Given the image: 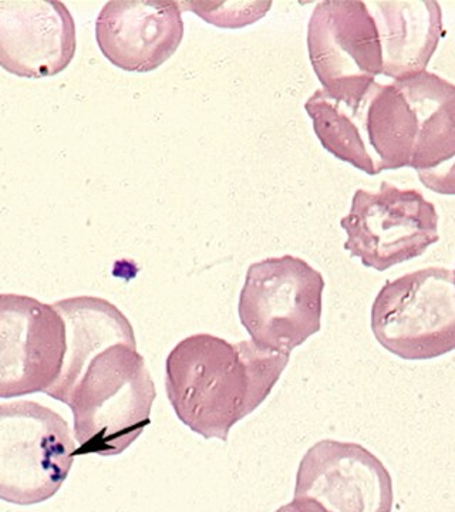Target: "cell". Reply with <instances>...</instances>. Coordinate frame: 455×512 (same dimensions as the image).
Listing matches in <instances>:
<instances>
[{
    "instance_id": "1",
    "label": "cell",
    "mask_w": 455,
    "mask_h": 512,
    "mask_svg": "<svg viewBox=\"0 0 455 512\" xmlns=\"http://www.w3.org/2000/svg\"><path fill=\"white\" fill-rule=\"evenodd\" d=\"M53 306L66 323L67 350L46 394L72 409L76 456H119L150 426L157 397L133 325L116 305L96 296Z\"/></svg>"
},
{
    "instance_id": "2",
    "label": "cell",
    "mask_w": 455,
    "mask_h": 512,
    "mask_svg": "<svg viewBox=\"0 0 455 512\" xmlns=\"http://www.w3.org/2000/svg\"><path fill=\"white\" fill-rule=\"evenodd\" d=\"M291 356L258 348L252 340L198 333L167 357L165 390L182 424L204 439L227 441L229 431L268 399Z\"/></svg>"
},
{
    "instance_id": "3",
    "label": "cell",
    "mask_w": 455,
    "mask_h": 512,
    "mask_svg": "<svg viewBox=\"0 0 455 512\" xmlns=\"http://www.w3.org/2000/svg\"><path fill=\"white\" fill-rule=\"evenodd\" d=\"M325 279L305 259L285 255L246 271L238 315L258 348L291 356L322 328Z\"/></svg>"
},
{
    "instance_id": "4",
    "label": "cell",
    "mask_w": 455,
    "mask_h": 512,
    "mask_svg": "<svg viewBox=\"0 0 455 512\" xmlns=\"http://www.w3.org/2000/svg\"><path fill=\"white\" fill-rule=\"evenodd\" d=\"M76 451L69 424L55 410L29 400L0 404V500L33 505L55 497Z\"/></svg>"
},
{
    "instance_id": "5",
    "label": "cell",
    "mask_w": 455,
    "mask_h": 512,
    "mask_svg": "<svg viewBox=\"0 0 455 512\" xmlns=\"http://www.w3.org/2000/svg\"><path fill=\"white\" fill-rule=\"evenodd\" d=\"M374 338L404 360H430L455 350V275L438 266L400 276L377 293Z\"/></svg>"
},
{
    "instance_id": "6",
    "label": "cell",
    "mask_w": 455,
    "mask_h": 512,
    "mask_svg": "<svg viewBox=\"0 0 455 512\" xmlns=\"http://www.w3.org/2000/svg\"><path fill=\"white\" fill-rule=\"evenodd\" d=\"M438 212L417 190L382 181L377 192L357 190L342 218L346 251L367 268L384 272L419 258L440 239Z\"/></svg>"
},
{
    "instance_id": "7",
    "label": "cell",
    "mask_w": 455,
    "mask_h": 512,
    "mask_svg": "<svg viewBox=\"0 0 455 512\" xmlns=\"http://www.w3.org/2000/svg\"><path fill=\"white\" fill-rule=\"evenodd\" d=\"M308 52L323 90L336 99H362L383 74L379 29L360 0L318 3L308 23Z\"/></svg>"
},
{
    "instance_id": "8",
    "label": "cell",
    "mask_w": 455,
    "mask_h": 512,
    "mask_svg": "<svg viewBox=\"0 0 455 512\" xmlns=\"http://www.w3.org/2000/svg\"><path fill=\"white\" fill-rule=\"evenodd\" d=\"M66 323L32 296L0 295V399L46 393L62 372Z\"/></svg>"
},
{
    "instance_id": "9",
    "label": "cell",
    "mask_w": 455,
    "mask_h": 512,
    "mask_svg": "<svg viewBox=\"0 0 455 512\" xmlns=\"http://www.w3.org/2000/svg\"><path fill=\"white\" fill-rule=\"evenodd\" d=\"M293 500L308 501L320 512H392V476L360 444L322 440L299 464Z\"/></svg>"
},
{
    "instance_id": "10",
    "label": "cell",
    "mask_w": 455,
    "mask_h": 512,
    "mask_svg": "<svg viewBox=\"0 0 455 512\" xmlns=\"http://www.w3.org/2000/svg\"><path fill=\"white\" fill-rule=\"evenodd\" d=\"M76 23L57 0H0V67L23 79L62 73L76 55Z\"/></svg>"
},
{
    "instance_id": "11",
    "label": "cell",
    "mask_w": 455,
    "mask_h": 512,
    "mask_svg": "<svg viewBox=\"0 0 455 512\" xmlns=\"http://www.w3.org/2000/svg\"><path fill=\"white\" fill-rule=\"evenodd\" d=\"M184 37L178 2L110 0L96 20L101 53L124 72L148 73L177 52Z\"/></svg>"
},
{
    "instance_id": "12",
    "label": "cell",
    "mask_w": 455,
    "mask_h": 512,
    "mask_svg": "<svg viewBox=\"0 0 455 512\" xmlns=\"http://www.w3.org/2000/svg\"><path fill=\"white\" fill-rule=\"evenodd\" d=\"M379 29L382 76L409 79L426 72L444 35L443 12L433 0L367 3Z\"/></svg>"
},
{
    "instance_id": "13",
    "label": "cell",
    "mask_w": 455,
    "mask_h": 512,
    "mask_svg": "<svg viewBox=\"0 0 455 512\" xmlns=\"http://www.w3.org/2000/svg\"><path fill=\"white\" fill-rule=\"evenodd\" d=\"M345 101L377 174L411 167L419 124L410 101L396 83L374 82L362 99Z\"/></svg>"
},
{
    "instance_id": "14",
    "label": "cell",
    "mask_w": 455,
    "mask_h": 512,
    "mask_svg": "<svg viewBox=\"0 0 455 512\" xmlns=\"http://www.w3.org/2000/svg\"><path fill=\"white\" fill-rule=\"evenodd\" d=\"M394 83L410 101L419 124V137L410 168L417 173L433 170L454 158V84L430 72Z\"/></svg>"
},
{
    "instance_id": "15",
    "label": "cell",
    "mask_w": 455,
    "mask_h": 512,
    "mask_svg": "<svg viewBox=\"0 0 455 512\" xmlns=\"http://www.w3.org/2000/svg\"><path fill=\"white\" fill-rule=\"evenodd\" d=\"M182 10H190L205 22L222 29H241L265 18L272 2H178Z\"/></svg>"
},
{
    "instance_id": "16",
    "label": "cell",
    "mask_w": 455,
    "mask_h": 512,
    "mask_svg": "<svg viewBox=\"0 0 455 512\" xmlns=\"http://www.w3.org/2000/svg\"><path fill=\"white\" fill-rule=\"evenodd\" d=\"M421 184L440 195H455V157L437 168L419 171Z\"/></svg>"
},
{
    "instance_id": "17",
    "label": "cell",
    "mask_w": 455,
    "mask_h": 512,
    "mask_svg": "<svg viewBox=\"0 0 455 512\" xmlns=\"http://www.w3.org/2000/svg\"><path fill=\"white\" fill-rule=\"evenodd\" d=\"M276 512H320L315 505L308 503V501L293 500L292 503L282 505Z\"/></svg>"
},
{
    "instance_id": "18",
    "label": "cell",
    "mask_w": 455,
    "mask_h": 512,
    "mask_svg": "<svg viewBox=\"0 0 455 512\" xmlns=\"http://www.w3.org/2000/svg\"><path fill=\"white\" fill-rule=\"evenodd\" d=\"M454 275H455V271H454Z\"/></svg>"
}]
</instances>
